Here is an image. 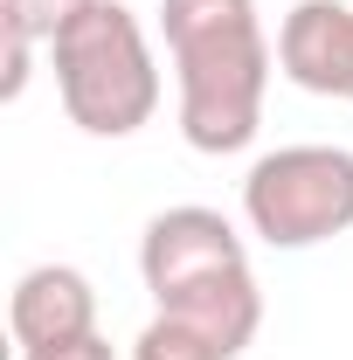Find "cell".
Segmentation results:
<instances>
[{
	"mask_svg": "<svg viewBox=\"0 0 353 360\" xmlns=\"http://www.w3.org/2000/svg\"><path fill=\"white\" fill-rule=\"evenodd\" d=\"M160 35L180 84V139L194 153H243L264 125L270 49L257 0H160Z\"/></svg>",
	"mask_w": 353,
	"mask_h": 360,
	"instance_id": "6da1fadb",
	"label": "cell"
},
{
	"mask_svg": "<svg viewBox=\"0 0 353 360\" xmlns=\"http://www.w3.org/2000/svg\"><path fill=\"white\" fill-rule=\"evenodd\" d=\"M49 63H56V97H63L77 132L132 139L139 125H153V111H160V63H153V42H146V28H139V14L125 0L84 7L49 42Z\"/></svg>",
	"mask_w": 353,
	"mask_h": 360,
	"instance_id": "7a4b0ae2",
	"label": "cell"
},
{
	"mask_svg": "<svg viewBox=\"0 0 353 360\" xmlns=\"http://www.w3.org/2000/svg\"><path fill=\"white\" fill-rule=\"evenodd\" d=\"M243 222L270 250H312L353 229L347 146H277L243 174Z\"/></svg>",
	"mask_w": 353,
	"mask_h": 360,
	"instance_id": "3957f363",
	"label": "cell"
},
{
	"mask_svg": "<svg viewBox=\"0 0 353 360\" xmlns=\"http://www.w3.org/2000/svg\"><path fill=\"white\" fill-rule=\"evenodd\" d=\"M243 264H250V250H243V236L222 208L187 201V208L153 215L146 236H139V277H146L153 305H167L174 291L201 284V277H222V270H243Z\"/></svg>",
	"mask_w": 353,
	"mask_h": 360,
	"instance_id": "277c9868",
	"label": "cell"
},
{
	"mask_svg": "<svg viewBox=\"0 0 353 360\" xmlns=\"http://www.w3.org/2000/svg\"><path fill=\"white\" fill-rule=\"evenodd\" d=\"M277 70L312 97L353 104V7L347 0H298L277 28Z\"/></svg>",
	"mask_w": 353,
	"mask_h": 360,
	"instance_id": "5b68a950",
	"label": "cell"
},
{
	"mask_svg": "<svg viewBox=\"0 0 353 360\" xmlns=\"http://www.w3.org/2000/svg\"><path fill=\"white\" fill-rule=\"evenodd\" d=\"M7 333H14L21 354H28V347H56V340L97 333V291H90V277L70 270V264L21 270L14 291H7Z\"/></svg>",
	"mask_w": 353,
	"mask_h": 360,
	"instance_id": "8992f818",
	"label": "cell"
},
{
	"mask_svg": "<svg viewBox=\"0 0 353 360\" xmlns=\"http://www.w3.org/2000/svg\"><path fill=\"white\" fill-rule=\"evenodd\" d=\"M160 312L187 319L194 333H208L222 354L236 360L250 340H257V326H264V291H257V277H250V264H243V270H222V277H201V284L174 291Z\"/></svg>",
	"mask_w": 353,
	"mask_h": 360,
	"instance_id": "52a82bcc",
	"label": "cell"
},
{
	"mask_svg": "<svg viewBox=\"0 0 353 360\" xmlns=\"http://www.w3.org/2000/svg\"><path fill=\"white\" fill-rule=\"evenodd\" d=\"M132 360H229V354H222L208 333H194L187 319L160 312V319H153V326L132 340Z\"/></svg>",
	"mask_w": 353,
	"mask_h": 360,
	"instance_id": "ba28073f",
	"label": "cell"
},
{
	"mask_svg": "<svg viewBox=\"0 0 353 360\" xmlns=\"http://www.w3.org/2000/svg\"><path fill=\"white\" fill-rule=\"evenodd\" d=\"M84 7H97V0H0V28L7 35H28V42H56Z\"/></svg>",
	"mask_w": 353,
	"mask_h": 360,
	"instance_id": "9c48e42d",
	"label": "cell"
},
{
	"mask_svg": "<svg viewBox=\"0 0 353 360\" xmlns=\"http://www.w3.org/2000/svg\"><path fill=\"white\" fill-rule=\"evenodd\" d=\"M35 49H42V42H28V35H7V77H0V97H7V104L28 90V77H35Z\"/></svg>",
	"mask_w": 353,
	"mask_h": 360,
	"instance_id": "30bf717a",
	"label": "cell"
},
{
	"mask_svg": "<svg viewBox=\"0 0 353 360\" xmlns=\"http://www.w3.org/2000/svg\"><path fill=\"white\" fill-rule=\"evenodd\" d=\"M21 360H118L104 333H84V340H56V347H28Z\"/></svg>",
	"mask_w": 353,
	"mask_h": 360,
	"instance_id": "8fae6325",
	"label": "cell"
}]
</instances>
